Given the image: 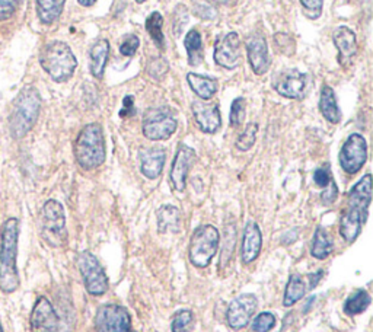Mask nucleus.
I'll use <instances>...</instances> for the list:
<instances>
[{"label": "nucleus", "instance_id": "nucleus-8", "mask_svg": "<svg viewBox=\"0 0 373 332\" xmlns=\"http://www.w3.org/2000/svg\"><path fill=\"white\" fill-rule=\"evenodd\" d=\"M78 267L85 289L91 296H103L107 293L108 277L101 263L91 251H82L78 255Z\"/></svg>", "mask_w": 373, "mask_h": 332}, {"label": "nucleus", "instance_id": "nucleus-42", "mask_svg": "<svg viewBox=\"0 0 373 332\" xmlns=\"http://www.w3.org/2000/svg\"><path fill=\"white\" fill-rule=\"evenodd\" d=\"M331 180L333 178H331L328 168H319L314 172V181L321 188H326L331 183Z\"/></svg>", "mask_w": 373, "mask_h": 332}, {"label": "nucleus", "instance_id": "nucleus-25", "mask_svg": "<svg viewBox=\"0 0 373 332\" xmlns=\"http://www.w3.org/2000/svg\"><path fill=\"white\" fill-rule=\"evenodd\" d=\"M187 82L193 92L200 98L202 101H210L216 92H217V81L213 78H207V76H202L197 73H188L187 74Z\"/></svg>", "mask_w": 373, "mask_h": 332}, {"label": "nucleus", "instance_id": "nucleus-32", "mask_svg": "<svg viewBox=\"0 0 373 332\" xmlns=\"http://www.w3.org/2000/svg\"><path fill=\"white\" fill-rule=\"evenodd\" d=\"M235 244H236V231L235 226H228L225 231V242H223L222 246V255H220V264L219 270L220 273L229 267L234 258V252H235Z\"/></svg>", "mask_w": 373, "mask_h": 332}, {"label": "nucleus", "instance_id": "nucleus-48", "mask_svg": "<svg viewBox=\"0 0 373 332\" xmlns=\"http://www.w3.org/2000/svg\"><path fill=\"white\" fill-rule=\"evenodd\" d=\"M78 2H79L82 6L89 8V6H92V5L96 2V0H78Z\"/></svg>", "mask_w": 373, "mask_h": 332}, {"label": "nucleus", "instance_id": "nucleus-44", "mask_svg": "<svg viewBox=\"0 0 373 332\" xmlns=\"http://www.w3.org/2000/svg\"><path fill=\"white\" fill-rule=\"evenodd\" d=\"M301 4L306 12L312 13V18H318L321 15L322 6H324V0H301Z\"/></svg>", "mask_w": 373, "mask_h": 332}, {"label": "nucleus", "instance_id": "nucleus-1", "mask_svg": "<svg viewBox=\"0 0 373 332\" xmlns=\"http://www.w3.org/2000/svg\"><path fill=\"white\" fill-rule=\"evenodd\" d=\"M372 201V175L366 173L349 193V202L340 220V234L345 242H355L369 214Z\"/></svg>", "mask_w": 373, "mask_h": 332}, {"label": "nucleus", "instance_id": "nucleus-29", "mask_svg": "<svg viewBox=\"0 0 373 332\" xmlns=\"http://www.w3.org/2000/svg\"><path fill=\"white\" fill-rule=\"evenodd\" d=\"M305 293H306L305 280L299 274L290 275L287 286H286V292H285L283 304L286 306V308H290V306H293L299 300H302Z\"/></svg>", "mask_w": 373, "mask_h": 332}, {"label": "nucleus", "instance_id": "nucleus-2", "mask_svg": "<svg viewBox=\"0 0 373 332\" xmlns=\"http://www.w3.org/2000/svg\"><path fill=\"white\" fill-rule=\"evenodd\" d=\"M18 241H19V220L9 217L2 227V241H0V290L6 294L16 292L21 286L18 271Z\"/></svg>", "mask_w": 373, "mask_h": 332}, {"label": "nucleus", "instance_id": "nucleus-15", "mask_svg": "<svg viewBox=\"0 0 373 332\" xmlns=\"http://www.w3.org/2000/svg\"><path fill=\"white\" fill-rule=\"evenodd\" d=\"M214 62L228 70H234L241 63V40L236 33H229L214 45Z\"/></svg>", "mask_w": 373, "mask_h": 332}, {"label": "nucleus", "instance_id": "nucleus-51", "mask_svg": "<svg viewBox=\"0 0 373 332\" xmlns=\"http://www.w3.org/2000/svg\"><path fill=\"white\" fill-rule=\"evenodd\" d=\"M136 2H137V4H144L146 0H136Z\"/></svg>", "mask_w": 373, "mask_h": 332}, {"label": "nucleus", "instance_id": "nucleus-22", "mask_svg": "<svg viewBox=\"0 0 373 332\" xmlns=\"http://www.w3.org/2000/svg\"><path fill=\"white\" fill-rule=\"evenodd\" d=\"M110 56V41L103 38L98 40L89 51V69L91 74L96 79H103L104 70Z\"/></svg>", "mask_w": 373, "mask_h": 332}, {"label": "nucleus", "instance_id": "nucleus-18", "mask_svg": "<svg viewBox=\"0 0 373 332\" xmlns=\"http://www.w3.org/2000/svg\"><path fill=\"white\" fill-rule=\"evenodd\" d=\"M334 44L338 50V62L343 67H349L357 55L356 34L347 27H340L334 31Z\"/></svg>", "mask_w": 373, "mask_h": 332}, {"label": "nucleus", "instance_id": "nucleus-3", "mask_svg": "<svg viewBox=\"0 0 373 332\" xmlns=\"http://www.w3.org/2000/svg\"><path fill=\"white\" fill-rule=\"evenodd\" d=\"M41 95L34 86H25L13 101L9 115V132L13 139L27 136L40 117Z\"/></svg>", "mask_w": 373, "mask_h": 332}, {"label": "nucleus", "instance_id": "nucleus-9", "mask_svg": "<svg viewBox=\"0 0 373 332\" xmlns=\"http://www.w3.org/2000/svg\"><path fill=\"white\" fill-rule=\"evenodd\" d=\"M177 118L168 108L147 110L143 117L142 130L146 139L152 142L168 140L177 132Z\"/></svg>", "mask_w": 373, "mask_h": 332}, {"label": "nucleus", "instance_id": "nucleus-40", "mask_svg": "<svg viewBox=\"0 0 373 332\" xmlns=\"http://www.w3.org/2000/svg\"><path fill=\"white\" fill-rule=\"evenodd\" d=\"M19 0H0V21L9 19L18 9Z\"/></svg>", "mask_w": 373, "mask_h": 332}, {"label": "nucleus", "instance_id": "nucleus-4", "mask_svg": "<svg viewBox=\"0 0 373 332\" xmlns=\"http://www.w3.org/2000/svg\"><path fill=\"white\" fill-rule=\"evenodd\" d=\"M74 158L85 171H93L105 162V137L101 124L91 122L81 130L74 143Z\"/></svg>", "mask_w": 373, "mask_h": 332}, {"label": "nucleus", "instance_id": "nucleus-34", "mask_svg": "<svg viewBox=\"0 0 373 332\" xmlns=\"http://www.w3.org/2000/svg\"><path fill=\"white\" fill-rule=\"evenodd\" d=\"M194 326V315L188 309H181L173 315L171 329L172 332H191Z\"/></svg>", "mask_w": 373, "mask_h": 332}, {"label": "nucleus", "instance_id": "nucleus-26", "mask_svg": "<svg viewBox=\"0 0 373 332\" xmlns=\"http://www.w3.org/2000/svg\"><path fill=\"white\" fill-rule=\"evenodd\" d=\"M35 2L40 21L45 25H52L60 18L66 0H35Z\"/></svg>", "mask_w": 373, "mask_h": 332}, {"label": "nucleus", "instance_id": "nucleus-45", "mask_svg": "<svg viewBox=\"0 0 373 332\" xmlns=\"http://www.w3.org/2000/svg\"><path fill=\"white\" fill-rule=\"evenodd\" d=\"M134 114V98L130 95V96H126L122 101V110L120 111V115L121 117H130Z\"/></svg>", "mask_w": 373, "mask_h": 332}, {"label": "nucleus", "instance_id": "nucleus-49", "mask_svg": "<svg viewBox=\"0 0 373 332\" xmlns=\"http://www.w3.org/2000/svg\"><path fill=\"white\" fill-rule=\"evenodd\" d=\"M216 2H219L222 5H235L236 0H216Z\"/></svg>", "mask_w": 373, "mask_h": 332}, {"label": "nucleus", "instance_id": "nucleus-14", "mask_svg": "<svg viewBox=\"0 0 373 332\" xmlns=\"http://www.w3.org/2000/svg\"><path fill=\"white\" fill-rule=\"evenodd\" d=\"M195 151L194 149L188 147L187 144H180L177 153H176V158H173L172 162V168H171V184L173 187V190H177L180 193H183L185 190L187 185V176L190 173V169L193 168L194 162H195Z\"/></svg>", "mask_w": 373, "mask_h": 332}, {"label": "nucleus", "instance_id": "nucleus-27", "mask_svg": "<svg viewBox=\"0 0 373 332\" xmlns=\"http://www.w3.org/2000/svg\"><path fill=\"white\" fill-rule=\"evenodd\" d=\"M188 63L190 66H200L205 60V51H203V40L200 33L197 30H191L187 33V37L184 40Z\"/></svg>", "mask_w": 373, "mask_h": 332}, {"label": "nucleus", "instance_id": "nucleus-33", "mask_svg": "<svg viewBox=\"0 0 373 332\" xmlns=\"http://www.w3.org/2000/svg\"><path fill=\"white\" fill-rule=\"evenodd\" d=\"M257 134H258V124H256V122L248 124L235 143L236 149L241 151L250 150L257 142Z\"/></svg>", "mask_w": 373, "mask_h": 332}, {"label": "nucleus", "instance_id": "nucleus-23", "mask_svg": "<svg viewBox=\"0 0 373 332\" xmlns=\"http://www.w3.org/2000/svg\"><path fill=\"white\" fill-rule=\"evenodd\" d=\"M319 110H321L322 117H324L328 122L338 124L341 121V111H340L338 104H337L335 92L328 85H324L321 89Z\"/></svg>", "mask_w": 373, "mask_h": 332}, {"label": "nucleus", "instance_id": "nucleus-6", "mask_svg": "<svg viewBox=\"0 0 373 332\" xmlns=\"http://www.w3.org/2000/svg\"><path fill=\"white\" fill-rule=\"evenodd\" d=\"M220 235L219 231L212 224H203L197 227L188 246L190 263L197 268H206L219 249Z\"/></svg>", "mask_w": 373, "mask_h": 332}, {"label": "nucleus", "instance_id": "nucleus-28", "mask_svg": "<svg viewBox=\"0 0 373 332\" xmlns=\"http://www.w3.org/2000/svg\"><path fill=\"white\" fill-rule=\"evenodd\" d=\"M334 249L333 239L324 227H318L314 234L311 255L316 260H326Z\"/></svg>", "mask_w": 373, "mask_h": 332}, {"label": "nucleus", "instance_id": "nucleus-37", "mask_svg": "<svg viewBox=\"0 0 373 332\" xmlns=\"http://www.w3.org/2000/svg\"><path fill=\"white\" fill-rule=\"evenodd\" d=\"M275 44L279 53L286 55V56H292L294 53V40L292 38V35L289 34H276L275 35Z\"/></svg>", "mask_w": 373, "mask_h": 332}, {"label": "nucleus", "instance_id": "nucleus-41", "mask_svg": "<svg viewBox=\"0 0 373 332\" xmlns=\"http://www.w3.org/2000/svg\"><path fill=\"white\" fill-rule=\"evenodd\" d=\"M166 71H168V63L163 59H156L149 64V74L155 79H161Z\"/></svg>", "mask_w": 373, "mask_h": 332}, {"label": "nucleus", "instance_id": "nucleus-24", "mask_svg": "<svg viewBox=\"0 0 373 332\" xmlns=\"http://www.w3.org/2000/svg\"><path fill=\"white\" fill-rule=\"evenodd\" d=\"M158 231L159 234H177L181 229V213L176 206H162L158 213Z\"/></svg>", "mask_w": 373, "mask_h": 332}, {"label": "nucleus", "instance_id": "nucleus-21", "mask_svg": "<svg viewBox=\"0 0 373 332\" xmlns=\"http://www.w3.org/2000/svg\"><path fill=\"white\" fill-rule=\"evenodd\" d=\"M139 158H140V172L147 178V180H156V178L161 176L166 159L163 149L159 147L142 149L139 153Z\"/></svg>", "mask_w": 373, "mask_h": 332}, {"label": "nucleus", "instance_id": "nucleus-47", "mask_svg": "<svg viewBox=\"0 0 373 332\" xmlns=\"http://www.w3.org/2000/svg\"><path fill=\"white\" fill-rule=\"evenodd\" d=\"M322 277H324V271H322V270H319V271L315 273V274H309V289L316 287V286L319 285V282H321V278H322Z\"/></svg>", "mask_w": 373, "mask_h": 332}, {"label": "nucleus", "instance_id": "nucleus-10", "mask_svg": "<svg viewBox=\"0 0 373 332\" xmlns=\"http://www.w3.org/2000/svg\"><path fill=\"white\" fill-rule=\"evenodd\" d=\"M96 332H136L132 328V318L126 308L120 304H104L95 316Z\"/></svg>", "mask_w": 373, "mask_h": 332}, {"label": "nucleus", "instance_id": "nucleus-46", "mask_svg": "<svg viewBox=\"0 0 373 332\" xmlns=\"http://www.w3.org/2000/svg\"><path fill=\"white\" fill-rule=\"evenodd\" d=\"M194 13L198 16V18H202L205 19V13H207V19H212L216 16V12L213 8H209V6H205V5H200L198 8H195Z\"/></svg>", "mask_w": 373, "mask_h": 332}, {"label": "nucleus", "instance_id": "nucleus-11", "mask_svg": "<svg viewBox=\"0 0 373 332\" xmlns=\"http://www.w3.org/2000/svg\"><path fill=\"white\" fill-rule=\"evenodd\" d=\"M343 171L349 175L357 173L367 161V143L362 134L353 133L349 136L338 155Z\"/></svg>", "mask_w": 373, "mask_h": 332}, {"label": "nucleus", "instance_id": "nucleus-7", "mask_svg": "<svg viewBox=\"0 0 373 332\" xmlns=\"http://www.w3.org/2000/svg\"><path fill=\"white\" fill-rule=\"evenodd\" d=\"M41 235L52 248H62L67 242L66 214L57 200H48L41 212Z\"/></svg>", "mask_w": 373, "mask_h": 332}, {"label": "nucleus", "instance_id": "nucleus-36", "mask_svg": "<svg viewBox=\"0 0 373 332\" xmlns=\"http://www.w3.org/2000/svg\"><path fill=\"white\" fill-rule=\"evenodd\" d=\"M275 326H276V316L270 312H263L254 319L253 331L254 332H268Z\"/></svg>", "mask_w": 373, "mask_h": 332}, {"label": "nucleus", "instance_id": "nucleus-13", "mask_svg": "<svg viewBox=\"0 0 373 332\" xmlns=\"http://www.w3.org/2000/svg\"><path fill=\"white\" fill-rule=\"evenodd\" d=\"M257 306H258V302L254 294H241L235 297L231 302L228 312H226L228 325L235 331L243 329L254 316L257 311Z\"/></svg>", "mask_w": 373, "mask_h": 332}, {"label": "nucleus", "instance_id": "nucleus-16", "mask_svg": "<svg viewBox=\"0 0 373 332\" xmlns=\"http://www.w3.org/2000/svg\"><path fill=\"white\" fill-rule=\"evenodd\" d=\"M194 120L203 133L214 134L222 127V115L217 102L195 101L191 105Z\"/></svg>", "mask_w": 373, "mask_h": 332}, {"label": "nucleus", "instance_id": "nucleus-35", "mask_svg": "<svg viewBox=\"0 0 373 332\" xmlns=\"http://www.w3.org/2000/svg\"><path fill=\"white\" fill-rule=\"evenodd\" d=\"M246 115V102L243 98L234 99L231 105V125L232 127H241L245 121Z\"/></svg>", "mask_w": 373, "mask_h": 332}, {"label": "nucleus", "instance_id": "nucleus-19", "mask_svg": "<svg viewBox=\"0 0 373 332\" xmlns=\"http://www.w3.org/2000/svg\"><path fill=\"white\" fill-rule=\"evenodd\" d=\"M275 88L287 99H302L306 91V74L293 69L282 76Z\"/></svg>", "mask_w": 373, "mask_h": 332}, {"label": "nucleus", "instance_id": "nucleus-38", "mask_svg": "<svg viewBox=\"0 0 373 332\" xmlns=\"http://www.w3.org/2000/svg\"><path fill=\"white\" fill-rule=\"evenodd\" d=\"M139 45H140L139 37L134 35V34H132L126 40H124L122 44L120 45V53L122 56H126V57H133L137 53Z\"/></svg>", "mask_w": 373, "mask_h": 332}, {"label": "nucleus", "instance_id": "nucleus-39", "mask_svg": "<svg viewBox=\"0 0 373 332\" xmlns=\"http://www.w3.org/2000/svg\"><path fill=\"white\" fill-rule=\"evenodd\" d=\"M188 22V15L184 6H178L176 12V19H173V35L180 37L185 28V23Z\"/></svg>", "mask_w": 373, "mask_h": 332}, {"label": "nucleus", "instance_id": "nucleus-43", "mask_svg": "<svg viewBox=\"0 0 373 332\" xmlns=\"http://www.w3.org/2000/svg\"><path fill=\"white\" fill-rule=\"evenodd\" d=\"M338 197V188L335 185V183L331 180V183L326 187V191L321 194V201L326 204V206H330V204H333Z\"/></svg>", "mask_w": 373, "mask_h": 332}, {"label": "nucleus", "instance_id": "nucleus-17", "mask_svg": "<svg viewBox=\"0 0 373 332\" xmlns=\"http://www.w3.org/2000/svg\"><path fill=\"white\" fill-rule=\"evenodd\" d=\"M246 55L250 60L251 69L257 76H263L268 71L271 66V59L268 56V45L263 35H254L246 42Z\"/></svg>", "mask_w": 373, "mask_h": 332}, {"label": "nucleus", "instance_id": "nucleus-30", "mask_svg": "<svg viewBox=\"0 0 373 332\" xmlns=\"http://www.w3.org/2000/svg\"><path fill=\"white\" fill-rule=\"evenodd\" d=\"M370 294L366 290L355 292L349 299L344 302V314L349 316H356L363 314L370 304Z\"/></svg>", "mask_w": 373, "mask_h": 332}, {"label": "nucleus", "instance_id": "nucleus-31", "mask_svg": "<svg viewBox=\"0 0 373 332\" xmlns=\"http://www.w3.org/2000/svg\"><path fill=\"white\" fill-rule=\"evenodd\" d=\"M163 16L159 12H154L146 19V31L151 35L152 41L159 50H165V37H163Z\"/></svg>", "mask_w": 373, "mask_h": 332}, {"label": "nucleus", "instance_id": "nucleus-50", "mask_svg": "<svg viewBox=\"0 0 373 332\" xmlns=\"http://www.w3.org/2000/svg\"><path fill=\"white\" fill-rule=\"evenodd\" d=\"M0 332H5V329H4V326H2V322H0Z\"/></svg>", "mask_w": 373, "mask_h": 332}, {"label": "nucleus", "instance_id": "nucleus-5", "mask_svg": "<svg viewBox=\"0 0 373 332\" xmlns=\"http://www.w3.org/2000/svg\"><path fill=\"white\" fill-rule=\"evenodd\" d=\"M40 64L54 82H67L78 67L71 48L62 41L47 44L40 53Z\"/></svg>", "mask_w": 373, "mask_h": 332}, {"label": "nucleus", "instance_id": "nucleus-12", "mask_svg": "<svg viewBox=\"0 0 373 332\" xmlns=\"http://www.w3.org/2000/svg\"><path fill=\"white\" fill-rule=\"evenodd\" d=\"M30 326L31 332H60L59 315L47 297L37 299L30 316Z\"/></svg>", "mask_w": 373, "mask_h": 332}, {"label": "nucleus", "instance_id": "nucleus-20", "mask_svg": "<svg viewBox=\"0 0 373 332\" xmlns=\"http://www.w3.org/2000/svg\"><path fill=\"white\" fill-rule=\"evenodd\" d=\"M263 246V235L260 231V226L256 222H248L243 231L241 257L243 264L254 263L261 252Z\"/></svg>", "mask_w": 373, "mask_h": 332}]
</instances>
